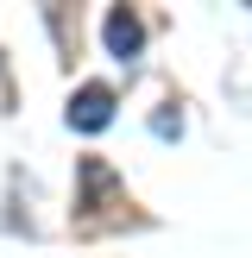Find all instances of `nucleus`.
Wrapping results in <instances>:
<instances>
[{"label": "nucleus", "mask_w": 252, "mask_h": 258, "mask_svg": "<svg viewBox=\"0 0 252 258\" xmlns=\"http://www.w3.org/2000/svg\"><path fill=\"white\" fill-rule=\"evenodd\" d=\"M101 38H107V50L120 63H133L139 50H145V19H139L133 7H107V19H101Z\"/></svg>", "instance_id": "nucleus-1"}, {"label": "nucleus", "mask_w": 252, "mask_h": 258, "mask_svg": "<svg viewBox=\"0 0 252 258\" xmlns=\"http://www.w3.org/2000/svg\"><path fill=\"white\" fill-rule=\"evenodd\" d=\"M107 120H113V88L107 82H82L70 95V126L76 133H101Z\"/></svg>", "instance_id": "nucleus-2"}]
</instances>
